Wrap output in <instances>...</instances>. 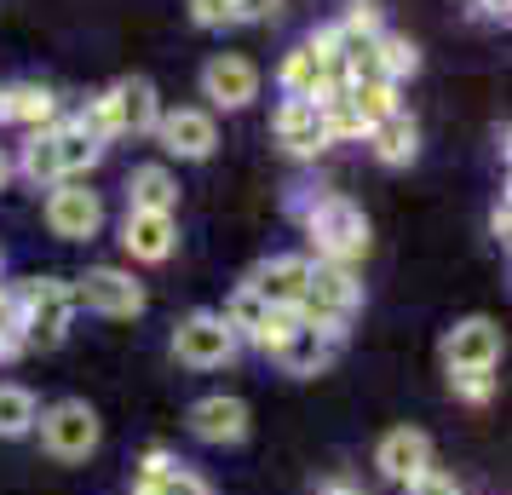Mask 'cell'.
Segmentation results:
<instances>
[{
	"label": "cell",
	"instance_id": "1",
	"mask_svg": "<svg viewBox=\"0 0 512 495\" xmlns=\"http://www.w3.org/2000/svg\"><path fill=\"white\" fill-rule=\"evenodd\" d=\"M294 219L311 236V260L357 265L369 254V219L340 190H305V196H294Z\"/></svg>",
	"mask_w": 512,
	"mask_h": 495
},
{
	"label": "cell",
	"instance_id": "2",
	"mask_svg": "<svg viewBox=\"0 0 512 495\" xmlns=\"http://www.w3.org/2000/svg\"><path fill=\"white\" fill-rule=\"evenodd\" d=\"M70 317H75L70 283H58V277H29V283L12 288V323L24 329L29 352H52V346L70 334Z\"/></svg>",
	"mask_w": 512,
	"mask_h": 495
},
{
	"label": "cell",
	"instance_id": "3",
	"mask_svg": "<svg viewBox=\"0 0 512 495\" xmlns=\"http://www.w3.org/2000/svg\"><path fill=\"white\" fill-rule=\"evenodd\" d=\"M363 306V283H357V265H328V260H311V283H305V300L300 311L305 329H323V334H340L346 340L351 317Z\"/></svg>",
	"mask_w": 512,
	"mask_h": 495
},
{
	"label": "cell",
	"instance_id": "4",
	"mask_svg": "<svg viewBox=\"0 0 512 495\" xmlns=\"http://www.w3.org/2000/svg\"><path fill=\"white\" fill-rule=\"evenodd\" d=\"M35 432H41V449L52 461H87L98 449V438H104V421H98V409L87 398H64L52 409H41Z\"/></svg>",
	"mask_w": 512,
	"mask_h": 495
},
{
	"label": "cell",
	"instance_id": "5",
	"mask_svg": "<svg viewBox=\"0 0 512 495\" xmlns=\"http://www.w3.org/2000/svg\"><path fill=\"white\" fill-rule=\"evenodd\" d=\"M236 352H242V340L219 311H185L173 323V357L185 369H225Z\"/></svg>",
	"mask_w": 512,
	"mask_h": 495
},
{
	"label": "cell",
	"instance_id": "6",
	"mask_svg": "<svg viewBox=\"0 0 512 495\" xmlns=\"http://www.w3.org/2000/svg\"><path fill=\"white\" fill-rule=\"evenodd\" d=\"M70 294H75V311L87 306V311H98V317H139L144 311V283L133 277V271H121V265H93V271H81L70 283Z\"/></svg>",
	"mask_w": 512,
	"mask_h": 495
},
{
	"label": "cell",
	"instance_id": "7",
	"mask_svg": "<svg viewBox=\"0 0 512 495\" xmlns=\"http://www.w3.org/2000/svg\"><path fill=\"white\" fill-rule=\"evenodd\" d=\"M47 231L58 242H93L104 231V196L87 190L81 179H64V185L47 190Z\"/></svg>",
	"mask_w": 512,
	"mask_h": 495
},
{
	"label": "cell",
	"instance_id": "8",
	"mask_svg": "<svg viewBox=\"0 0 512 495\" xmlns=\"http://www.w3.org/2000/svg\"><path fill=\"white\" fill-rule=\"evenodd\" d=\"M156 139H162V150L179 156V162H208L213 144H219V121H213V110L179 104V110H162V116H156Z\"/></svg>",
	"mask_w": 512,
	"mask_h": 495
},
{
	"label": "cell",
	"instance_id": "9",
	"mask_svg": "<svg viewBox=\"0 0 512 495\" xmlns=\"http://www.w3.org/2000/svg\"><path fill=\"white\" fill-rule=\"evenodd\" d=\"M305 283H311V254H271V260H259L248 277H242V288L254 294V300H265V306H300L305 300Z\"/></svg>",
	"mask_w": 512,
	"mask_h": 495
},
{
	"label": "cell",
	"instance_id": "10",
	"mask_svg": "<svg viewBox=\"0 0 512 495\" xmlns=\"http://www.w3.org/2000/svg\"><path fill=\"white\" fill-rule=\"evenodd\" d=\"M271 127H277V144L294 162H317L328 150V127H323V104L317 98H282Z\"/></svg>",
	"mask_w": 512,
	"mask_h": 495
},
{
	"label": "cell",
	"instance_id": "11",
	"mask_svg": "<svg viewBox=\"0 0 512 495\" xmlns=\"http://www.w3.org/2000/svg\"><path fill=\"white\" fill-rule=\"evenodd\" d=\"M202 98H208L213 110H248L259 98V70L242 52H219L202 70Z\"/></svg>",
	"mask_w": 512,
	"mask_h": 495
},
{
	"label": "cell",
	"instance_id": "12",
	"mask_svg": "<svg viewBox=\"0 0 512 495\" xmlns=\"http://www.w3.org/2000/svg\"><path fill=\"white\" fill-rule=\"evenodd\" d=\"M501 363V323L495 317H461L443 334V369H495Z\"/></svg>",
	"mask_w": 512,
	"mask_h": 495
},
{
	"label": "cell",
	"instance_id": "13",
	"mask_svg": "<svg viewBox=\"0 0 512 495\" xmlns=\"http://www.w3.org/2000/svg\"><path fill=\"white\" fill-rule=\"evenodd\" d=\"M121 248H127V260L139 265H162L173 260V248H179V219L173 213H133L121 219Z\"/></svg>",
	"mask_w": 512,
	"mask_h": 495
},
{
	"label": "cell",
	"instance_id": "14",
	"mask_svg": "<svg viewBox=\"0 0 512 495\" xmlns=\"http://www.w3.org/2000/svg\"><path fill=\"white\" fill-rule=\"evenodd\" d=\"M190 432L202 438V444H242L248 438V403L231 398V392H213V398L190 403Z\"/></svg>",
	"mask_w": 512,
	"mask_h": 495
},
{
	"label": "cell",
	"instance_id": "15",
	"mask_svg": "<svg viewBox=\"0 0 512 495\" xmlns=\"http://www.w3.org/2000/svg\"><path fill=\"white\" fill-rule=\"evenodd\" d=\"M374 467H380V478H392V484H409V478H420V472L432 467V438L420 426H397V432L380 438Z\"/></svg>",
	"mask_w": 512,
	"mask_h": 495
},
{
	"label": "cell",
	"instance_id": "16",
	"mask_svg": "<svg viewBox=\"0 0 512 495\" xmlns=\"http://www.w3.org/2000/svg\"><path fill=\"white\" fill-rule=\"evenodd\" d=\"M340 346H346L340 334H323V329H305V323H300V329H294L288 340H282V352L271 357V363H277L282 375L311 380V375H323L328 363L340 357Z\"/></svg>",
	"mask_w": 512,
	"mask_h": 495
},
{
	"label": "cell",
	"instance_id": "17",
	"mask_svg": "<svg viewBox=\"0 0 512 495\" xmlns=\"http://www.w3.org/2000/svg\"><path fill=\"white\" fill-rule=\"evenodd\" d=\"M133 495H213L196 472L173 455V449H144V461H139V484H133Z\"/></svg>",
	"mask_w": 512,
	"mask_h": 495
},
{
	"label": "cell",
	"instance_id": "18",
	"mask_svg": "<svg viewBox=\"0 0 512 495\" xmlns=\"http://www.w3.org/2000/svg\"><path fill=\"white\" fill-rule=\"evenodd\" d=\"M110 93V110H116V127H121V139L133 133H156V116H162V98H156V87L144 81V75H121L116 87H104Z\"/></svg>",
	"mask_w": 512,
	"mask_h": 495
},
{
	"label": "cell",
	"instance_id": "19",
	"mask_svg": "<svg viewBox=\"0 0 512 495\" xmlns=\"http://www.w3.org/2000/svg\"><path fill=\"white\" fill-rule=\"evenodd\" d=\"M0 121H18L24 133H47V127H58V93L47 81H18L0 98Z\"/></svg>",
	"mask_w": 512,
	"mask_h": 495
},
{
	"label": "cell",
	"instance_id": "20",
	"mask_svg": "<svg viewBox=\"0 0 512 495\" xmlns=\"http://www.w3.org/2000/svg\"><path fill=\"white\" fill-rule=\"evenodd\" d=\"M127 208L133 213H179V179L162 162H144L127 173Z\"/></svg>",
	"mask_w": 512,
	"mask_h": 495
},
{
	"label": "cell",
	"instance_id": "21",
	"mask_svg": "<svg viewBox=\"0 0 512 495\" xmlns=\"http://www.w3.org/2000/svg\"><path fill=\"white\" fill-rule=\"evenodd\" d=\"M369 150H374V162H386V167H409L420 156V127L409 110H392L386 121H374L369 127Z\"/></svg>",
	"mask_w": 512,
	"mask_h": 495
},
{
	"label": "cell",
	"instance_id": "22",
	"mask_svg": "<svg viewBox=\"0 0 512 495\" xmlns=\"http://www.w3.org/2000/svg\"><path fill=\"white\" fill-rule=\"evenodd\" d=\"M18 173H24L29 185H41V190H52V185H64V167H58V139H52V127L47 133H29V144H24V156H18Z\"/></svg>",
	"mask_w": 512,
	"mask_h": 495
},
{
	"label": "cell",
	"instance_id": "23",
	"mask_svg": "<svg viewBox=\"0 0 512 495\" xmlns=\"http://www.w3.org/2000/svg\"><path fill=\"white\" fill-rule=\"evenodd\" d=\"M52 139H58V167H64V179H81V173H93V167L104 162V144L87 139L75 121L52 127Z\"/></svg>",
	"mask_w": 512,
	"mask_h": 495
},
{
	"label": "cell",
	"instance_id": "24",
	"mask_svg": "<svg viewBox=\"0 0 512 495\" xmlns=\"http://www.w3.org/2000/svg\"><path fill=\"white\" fill-rule=\"evenodd\" d=\"M41 421V398L29 392V386H0V438H29Z\"/></svg>",
	"mask_w": 512,
	"mask_h": 495
},
{
	"label": "cell",
	"instance_id": "25",
	"mask_svg": "<svg viewBox=\"0 0 512 495\" xmlns=\"http://www.w3.org/2000/svg\"><path fill=\"white\" fill-rule=\"evenodd\" d=\"M346 104L357 110V116H363V127L386 121L392 110H403V104H397V87H392V81H351V87H346ZM363 139H369V133H363Z\"/></svg>",
	"mask_w": 512,
	"mask_h": 495
},
{
	"label": "cell",
	"instance_id": "26",
	"mask_svg": "<svg viewBox=\"0 0 512 495\" xmlns=\"http://www.w3.org/2000/svg\"><path fill=\"white\" fill-rule=\"evenodd\" d=\"M374 47H380V70H386V81H403V75H415L420 70V47L409 41V35H392V29H380L374 35Z\"/></svg>",
	"mask_w": 512,
	"mask_h": 495
},
{
	"label": "cell",
	"instance_id": "27",
	"mask_svg": "<svg viewBox=\"0 0 512 495\" xmlns=\"http://www.w3.org/2000/svg\"><path fill=\"white\" fill-rule=\"evenodd\" d=\"M294 329H300V311L271 306L265 317H259V329L248 334V346H254V352H265V357H277V352H282V340H288Z\"/></svg>",
	"mask_w": 512,
	"mask_h": 495
},
{
	"label": "cell",
	"instance_id": "28",
	"mask_svg": "<svg viewBox=\"0 0 512 495\" xmlns=\"http://www.w3.org/2000/svg\"><path fill=\"white\" fill-rule=\"evenodd\" d=\"M449 392L461 403H472V409H484V403L501 392V375H495V369H449Z\"/></svg>",
	"mask_w": 512,
	"mask_h": 495
},
{
	"label": "cell",
	"instance_id": "29",
	"mask_svg": "<svg viewBox=\"0 0 512 495\" xmlns=\"http://www.w3.org/2000/svg\"><path fill=\"white\" fill-rule=\"evenodd\" d=\"M75 127H81L87 139H98V144L121 139V127H116V110H110V93H93V98H87V104H81V116H75Z\"/></svg>",
	"mask_w": 512,
	"mask_h": 495
},
{
	"label": "cell",
	"instance_id": "30",
	"mask_svg": "<svg viewBox=\"0 0 512 495\" xmlns=\"http://www.w3.org/2000/svg\"><path fill=\"white\" fill-rule=\"evenodd\" d=\"M334 29H340L346 41H374V35L386 29V18H380V0H351L346 18H340Z\"/></svg>",
	"mask_w": 512,
	"mask_h": 495
},
{
	"label": "cell",
	"instance_id": "31",
	"mask_svg": "<svg viewBox=\"0 0 512 495\" xmlns=\"http://www.w3.org/2000/svg\"><path fill=\"white\" fill-rule=\"evenodd\" d=\"M190 18L202 29H231L236 24V6L231 0H190Z\"/></svg>",
	"mask_w": 512,
	"mask_h": 495
},
{
	"label": "cell",
	"instance_id": "32",
	"mask_svg": "<svg viewBox=\"0 0 512 495\" xmlns=\"http://www.w3.org/2000/svg\"><path fill=\"white\" fill-rule=\"evenodd\" d=\"M403 490H409V495H461V484H455V472H443V467H426L420 478H409Z\"/></svg>",
	"mask_w": 512,
	"mask_h": 495
},
{
	"label": "cell",
	"instance_id": "33",
	"mask_svg": "<svg viewBox=\"0 0 512 495\" xmlns=\"http://www.w3.org/2000/svg\"><path fill=\"white\" fill-rule=\"evenodd\" d=\"M277 12H282V0H236V24H265Z\"/></svg>",
	"mask_w": 512,
	"mask_h": 495
},
{
	"label": "cell",
	"instance_id": "34",
	"mask_svg": "<svg viewBox=\"0 0 512 495\" xmlns=\"http://www.w3.org/2000/svg\"><path fill=\"white\" fill-rule=\"evenodd\" d=\"M24 352H29L24 329H18V323H6V329H0V363H18Z\"/></svg>",
	"mask_w": 512,
	"mask_h": 495
},
{
	"label": "cell",
	"instance_id": "35",
	"mask_svg": "<svg viewBox=\"0 0 512 495\" xmlns=\"http://www.w3.org/2000/svg\"><path fill=\"white\" fill-rule=\"evenodd\" d=\"M507 231H512V208H507V196H501V202L489 208V236H495V242H507Z\"/></svg>",
	"mask_w": 512,
	"mask_h": 495
},
{
	"label": "cell",
	"instance_id": "36",
	"mask_svg": "<svg viewBox=\"0 0 512 495\" xmlns=\"http://www.w3.org/2000/svg\"><path fill=\"white\" fill-rule=\"evenodd\" d=\"M507 12H512V0H478V18L484 24H507Z\"/></svg>",
	"mask_w": 512,
	"mask_h": 495
},
{
	"label": "cell",
	"instance_id": "37",
	"mask_svg": "<svg viewBox=\"0 0 512 495\" xmlns=\"http://www.w3.org/2000/svg\"><path fill=\"white\" fill-rule=\"evenodd\" d=\"M12 173H18V167H12V156H6V150H0V190L12 185Z\"/></svg>",
	"mask_w": 512,
	"mask_h": 495
},
{
	"label": "cell",
	"instance_id": "38",
	"mask_svg": "<svg viewBox=\"0 0 512 495\" xmlns=\"http://www.w3.org/2000/svg\"><path fill=\"white\" fill-rule=\"evenodd\" d=\"M323 495H363V490H357V484H328Z\"/></svg>",
	"mask_w": 512,
	"mask_h": 495
},
{
	"label": "cell",
	"instance_id": "39",
	"mask_svg": "<svg viewBox=\"0 0 512 495\" xmlns=\"http://www.w3.org/2000/svg\"><path fill=\"white\" fill-rule=\"evenodd\" d=\"M0 98H6V87H0Z\"/></svg>",
	"mask_w": 512,
	"mask_h": 495
},
{
	"label": "cell",
	"instance_id": "40",
	"mask_svg": "<svg viewBox=\"0 0 512 495\" xmlns=\"http://www.w3.org/2000/svg\"><path fill=\"white\" fill-rule=\"evenodd\" d=\"M231 6H236V0H231Z\"/></svg>",
	"mask_w": 512,
	"mask_h": 495
}]
</instances>
